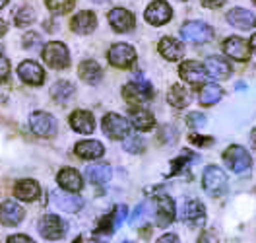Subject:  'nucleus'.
<instances>
[{"label":"nucleus","instance_id":"42","mask_svg":"<svg viewBox=\"0 0 256 243\" xmlns=\"http://www.w3.org/2000/svg\"><path fill=\"white\" fill-rule=\"evenodd\" d=\"M148 210H150V204L148 202H144V204H140L138 208H136V212H134V216H132V224H136L140 218H146V214H148Z\"/></svg>","mask_w":256,"mask_h":243},{"label":"nucleus","instance_id":"49","mask_svg":"<svg viewBox=\"0 0 256 243\" xmlns=\"http://www.w3.org/2000/svg\"><path fill=\"white\" fill-rule=\"evenodd\" d=\"M6 32H8V24H6L4 20H0V37H2Z\"/></svg>","mask_w":256,"mask_h":243},{"label":"nucleus","instance_id":"32","mask_svg":"<svg viewBox=\"0 0 256 243\" xmlns=\"http://www.w3.org/2000/svg\"><path fill=\"white\" fill-rule=\"evenodd\" d=\"M74 92H76V90H74V86H72L70 82L60 80L50 88V97H52L56 103L64 105V103H68V101L74 97Z\"/></svg>","mask_w":256,"mask_h":243},{"label":"nucleus","instance_id":"15","mask_svg":"<svg viewBox=\"0 0 256 243\" xmlns=\"http://www.w3.org/2000/svg\"><path fill=\"white\" fill-rule=\"evenodd\" d=\"M50 200H52V204L56 208H60L62 212H70V214L82 210V206H84V200H82L80 196H76L74 193H68L64 189L52 191L50 193Z\"/></svg>","mask_w":256,"mask_h":243},{"label":"nucleus","instance_id":"8","mask_svg":"<svg viewBox=\"0 0 256 243\" xmlns=\"http://www.w3.org/2000/svg\"><path fill=\"white\" fill-rule=\"evenodd\" d=\"M30 125L32 130L37 136H43V138H50L56 134L58 125H56V119L52 115L45 113V111H35L30 119Z\"/></svg>","mask_w":256,"mask_h":243},{"label":"nucleus","instance_id":"6","mask_svg":"<svg viewBox=\"0 0 256 243\" xmlns=\"http://www.w3.org/2000/svg\"><path fill=\"white\" fill-rule=\"evenodd\" d=\"M39 233L48 239V241H58L62 239L64 233H66V222H64L60 216H54V214H45L41 220H39Z\"/></svg>","mask_w":256,"mask_h":243},{"label":"nucleus","instance_id":"31","mask_svg":"<svg viewBox=\"0 0 256 243\" xmlns=\"http://www.w3.org/2000/svg\"><path fill=\"white\" fill-rule=\"evenodd\" d=\"M222 97H224V90H222L218 84H204L202 90H200L198 101H200L204 107H210V105H216Z\"/></svg>","mask_w":256,"mask_h":243},{"label":"nucleus","instance_id":"41","mask_svg":"<svg viewBox=\"0 0 256 243\" xmlns=\"http://www.w3.org/2000/svg\"><path fill=\"white\" fill-rule=\"evenodd\" d=\"M188 140H190L192 144L202 146V148L214 144V138H212V136H202V134H190V136H188Z\"/></svg>","mask_w":256,"mask_h":243},{"label":"nucleus","instance_id":"11","mask_svg":"<svg viewBox=\"0 0 256 243\" xmlns=\"http://www.w3.org/2000/svg\"><path fill=\"white\" fill-rule=\"evenodd\" d=\"M224 51L225 55L233 61H239V63H246L250 59V43H246L242 37L237 35H231L224 41Z\"/></svg>","mask_w":256,"mask_h":243},{"label":"nucleus","instance_id":"30","mask_svg":"<svg viewBox=\"0 0 256 243\" xmlns=\"http://www.w3.org/2000/svg\"><path fill=\"white\" fill-rule=\"evenodd\" d=\"M167 101L175 107V109H184L190 103V94L186 92V88H182L180 84H173L167 92Z\"/></svg>","mask_w":256,"mask_h":243},{"label":"nucleus","instance_id":"43","mask_svg":"<svg viewBox=\"0 0 256 243\" xmlns=\"http://www.w3.org/2000/svg\"><path fill=\"white\" fill-rule=\"evenodd\" d=\"M6 243H35V241H33L30 235H26V233H14V235L8 237Z\"/></svg>","mask_w":256,"mask_h":243},{"label":"nucleus","instance_id":"29","mask_svg":"<svg viewBox=\"0 0 256 243\" xmlns=\"http://www.w3.org/2000/svg\"><path fill=\"white\" fill-rule=\"evenodd\" d=\"M130 123L138 130H152L156 127V117L152 115V111L138 107V109H130Z\"/></svg>","mask_w":256,"mask_h":243},{"label":"nucleus","instance_id":"7","mask_svg":"<svg viewBox=\"0 0 256 243\" xmlns=\"http://www.w3.org/2000/svg\"><path fill=\"white\" fill-rule=\"evenodd\" d=\"M103 132L112 138V140H120V138H126L130 134V123H128L124 117L116 113H109L103 117Z\"/></svg>","mask_w":256,"mask_h":243},{"label":"nucleus","instance_id":"28","mask_svg":"<svg viewBox=\"0 0 256 243\" xmlns=\"http://www.w3.org/2000/svg\"><path fill=\"white\" fill-rule=\"evenodd\" d=\"M78 74H80V78L86 84H90V86H96L99 82L103 80V70H101V66L97 65L96 61H84L78 68Z\"/></svg>","mask_w":256,"mask_h":243},{"label":"nucleus","instance_id":"12","mask_svg":"<svg viewBox=\"0 0 256 243\" xmlns=\"http://www.w3.org/2000/svg\"><path fill=\"white\" fill-rule=\"evenodd\" d=\"M180 218L184 220V224H186V226L202 227L204 226V222H206V206H204L200 200L190 198V200H186V202H184Z\"/></svg>","mask_w":256,"mask_h":243},{"label":"nucleus","instance_id":"27","mask_svg":"<svg viewBox=\"0 0 256 243\" xmlns=\"http://www.w3.org/2000/svg\"><path fill=\"white\" fill-rule=\"evenodd\" d=\"M103 152H105V148L97 140H82L76 144V156L80 160H97L103 156Z\"/></svg>","mask_w":256,"mask_h":243},{"label":"nucleus","instance_id":"22","mask_svg":"<svg viewBox=\"0 0 256 243\" xmlns=\"http://www.w3.org/2000/svg\"><path fill=\"white\" fill-rule=\"evenodd\" d=\"M70 127L80 134H92L96 130V119L90 111L78 109L70 115Z\"/></svg>","mask_w":256,"mask_h":243},{"label":"nucleus","instance_id":"36","mask_svg":"<svg viewBox=\"0 0 256 243\" xmlns=\"http://www.w3.org/2000/svg\"><path fill=\"white\" fill-rule=\"evenodd\" d=\"M116 227H114V212L111 214H105L99 224H97V233H112Z\"/></svg>","mask_w":256,"mask_h":243},{"label":"nucleus","instance_id":"13","mask_svg":"<svg viewBox=\"0 0 256 243\" xmlns=\"http://www.w3.org/2000/svg\"><path fill=\"white\" fill-rule=\"evenodd\" d=\"M173 18V10L165 0H154L146 8V22L152 26H165Z\"/></svg>","mask_w":256,"mask_h":243},{"label":"nucleus","instance_id":"37","mask_svg":"<svg viewBox=\"0 0 256 243\" xmlns=\"http://www.w3.org/2000/svg\"><path fill=\"white\" fill-rule=\"evenodd\" d=\"M192 160H196V156H192V152H188V150L180 152V156L173 162V171H171V175L178 173V171H180V169H182L188 162H192Z\"/></svg>","mask_w":256,"mask_h":243},{"label":"nucleus","instance_id":"46","mask_svg":"<svg viewBox=\"0 0 256 243\" xmlns=\"http://www.w3.org/2000/svg\"><path fill=\"white\" fill-rule=\"evenodd\" d=\"M202 2V6H206V8H212V10H216V8H222L225 4V0H200Z\"/></svg>","mask_w":256,"mask_h":243},{"label":"nucleus","instance_id":"21","mask_svg":"<svg viewBox=\"0 0 256 243\" xmlns=\"http://www.w3.org/2000/svg\"><path fill=\"white\" fill-rule=\"evenodd\" d=\"M70 28H72L76 33H82V35H90V33H94L97 28L96 14L90 12V10H82L80 14H76V16L72 18Z\"/></svg>","mask_w":256,"mask_h":243},{"label":"nucleus","instance_id":"2","mask_svg":"<svg viewBox=\"0 0 256 243\" xmlns=\"http://www.w3.org/2000/svg\"><path fill=\"white\" fill-rule=\"evenodd\" d=\"M227 175L222 167L218 165H208L204 169V175H202V187L210 196H222L227 193Z\"/></svg>","mask_w":256,"mask_h":243},{"label":"nucleus","instance_id":"34","mask_svg":"<svg viewBox=\"0 0 256 243\" xmlns=\"http://www.w3.org/2000/svg\"><path fill=\"white\" fill-rule=\"evenodd\" d=\"M45 4L52 14H68L74 8L76 0H45Z\"/></svg>","mask_w":256,"mask_h":243},{"label":"nucleus","instance_id":"4","mask_svg":"<svg viewBox=\"0 0 256 243\" xmlns=\"http://www.w3.org/2000/svg\"><path fill=\"white\" fill-rule=\"evenodd\" d=\"M180 35L184 41L194 43V45H202V43H208L214 39V30L210 28L206 22H198V20H192L186 22L182 28H180Z\"/></svg>","mask_w":256,"mask_h":243},{"label":"nucleus","instance_id":"35","mask_svg":"<svg viewBox=\"0 0 256 243\" xmlns=\"http://www.w3.org/2000/svg\"><path fill=\"white\" fill-rule=\"evenodd\" d=\"M124 150H126L128 154H140L144 150V140L140 136H130L128 134L126 138H124Z\"/></svg>","mask_w":256,"mask_h":243},{"label":"nucleus","instance_id":"1","mask_svg":"<svg viewBox=\"0 0 256 243\" xmlns=\"http://www.w3.org/2000/svg\"><path fill=\"white\" fill-rule=\"evenodd\" d=\"M224 162H225V165H227L233 173H237V175L248 173V169L252 167V158H250V154L239 144L229 146V148L225 150Z\"/></svg>","mask_w":256,"mask_h":243},{"label":"nucleus","instance_id":"47","mask_svg":"<svg viewBox=\"0 0 256 243\" xmlns=\"http://www.w3.org/2000/svg\"><path fill=\"white\" fill-rule=\"evenodd\" d=\"M158 243H180L178 241V237H176L175 233H165V235H161Z\"/></svg>","mask_w":256,"mask_h":243},{"label":"nucleus","instance_id":"14","mask_svg":"<svg viewBox=\"0 0 256 243\" xmlns=\"http://www.w3.org/2000/svg\"><path fill=\"white\" fill-rule=\"evenodd\" d=\"M175 220V200L167 194H160L156 198V222L160 227H167Z\"/></svg>","mask_w":256,"mask_h":243},{"label":"nucleus","instance_id":"26","mask_svg":"<svg viewBox=\"0 0 256 243\" xmlns=\"http://www.w3.org/2000/svg\"><path fill=\"white\" fill-rule=\"evenodd\" d=\"M39 183L33 181V179H22L18 181L16 187H14V194L20 200H26V202H33L37 196H39Z\"/></svg>","mask_w":256,"mask_h":243},{"label":"nucleus","instance_id":"24","mask_svg":"<svg viewBox=\"0 0 256 243\" xmlns=\"http://www.w3.org/2000/svg\"><path fill=\"white\" fill-rule=\"evenodd\" d=\"M206 70H208V76L210 78H214V80H225V78H229V74H231V65L222 59V57H208V61H206Z\"/></svg>","mask_w":256,"mask_h":243},{"label":"nucleus","instance_id":"45","mask_svg":"<svg viewBox=\"0 0 256 243\" xmlns=\"http://www.w3.org/2000/svg\"><path fill=\"white\" fill-rule=\"evenodd\" d=\"M198 243H218V237L214 231H202V235L198 237Z\"/></svg>","mask_w":256,"mask_h":243},{"label":"nucleus","instance_id":"38","mask_svg":"<svg viewBox=\"0 0 256 243\" xmlns=\"http://www.w3.org/2000/svg\"><path fill=\"white\" fill-rule=\"evenodd\" d=\"M186 125L190 129H202L206 125V115L198 113V111H192V113L186 115Z\"/></svg>","mask_w":256,"mask_h":243},{"label":"nucleus","instance_id":"50","mask_svg":"<svg viewBox=\"0 0 256 243\" xmlns=\"http://www.w3.org/2000/svg\"><path fill=\"white\" fill-rule=\"evenodd\" d=\"M250 51H252V53L256 55V33L252 35V37H250Z\"/></svg>","mask_w":256,"mask_h":243},{"label":"nucleus","instance_id":"40","mask_svg":"<svg viewBox=\"0 0 256 243\" xmlns=\"http://www.w3.org/2000/svg\"><path fill=\"white\" fill-rule=\"evenodd\" d=\"M126 218H128V208L124 204H118L116 210H114V227L122 226V222H124Z\"/></svg>","mask_w":256,"mask_h":243},{"label":"nucleus","instance_id":"33","mask_svg":"<svg viewBox=\"0 0 256 243\" xmlns=\"http://www.w3.org/2000/svg\"><path fill=\"white\" fill-rule=\"evenodd\" d=\"M35 22V10L32 6H22L20 10H16L14 14V24L18 28H28Z\"/></svg>","mask_w":256,"mask_h":243},{"label":"nucleus","instance_id":"19","mask_svg":"<svg viewBox=\"0 0 256 243\" xmlns=\"http://www.w3.org/2000/svg\"><path fill=\"white\" fill-rule=\"evenodd\" d=\"M56 181L60 185V189L68 191V193H78L82 187H84V179H82L80 171L74 169V167H64L58 171Z\"/></svg>","mask_w":256,"mask_h":243},{"label":"nucleus","instance_id":"10","mask_svg":"<svg viewBox=\"0 0 256 243\" xmlns=\"http://www.w3.org/2000/svg\"><path fill=\"white\" fill-rule=\"evenodd\" d=\"M178 74H180L182 80L186 84H190V86H202L206 82V78H210L206 66L202 63H198V61H184L182 65L178 66Z\"/></svg>","mask_w":256,"mask_h":243},{"label":"nucleus","instance_id":"53","mask_svg":"<svg viewBox=\"0 0 256 243\" xmlns=\"http://www.w3.org/2000/svg\"><path fill=\"white\" fill-rule=\"evenodd\" d=\"M4 57V49H2V45H0V59Z\"/></svg>","mask_w":256,"mask_h":243},{"label":"nucleus","instance_id":"52","mask_svg":"<svg viewBox=\"0 0 256 243\" xmlns=\"http://www.w3.org/2000/svg\"><path fill=\"white\" fill-rule=\"evenodd\" d=\"M92 2H97V4H105L107 0H92Z\"/></svg>","mask_w":256,"mask_h":243},{"label":"nucleus","instance_id":"17","mask_svg":"<svg viewBox=\"0 0 256 243\" xmlns=\"http://www.w3.org/2000/svg\"><path fill=\"white\" fill-rule=\"evenodd\" d=\"M24 216H26V210L16 200H4L0 204V224H4V226H18L24 220Z\"/></svg>","mask_w":256,"mask_h":243},{"label":"nucleus","instance_id":"25","mask_svg":"<svg viewBox=\"0 0 256 243\" xmlns=\"http://www.w3.org/2000/svg\"><path fill=\"white\" fill-rule=\"evenodd\" d=\"M86 177L94 185H105L112 177V169L109 163H92L86 167Z\"/></svg>","mask_w":256,"mask_h":243},{"label":"nucleus","instance_id":"5","mask_svg":"<svg viewBox=\"0 0 256 243\" xmlns=\"http://www.w3.org/2000/svg\"><path fill=\"white\" fill-rule=\"evenodd\" d=\"M43 61L54 70H62L70 65V53L68 47L60 41H50L43 49Z\"/></svg>","mask_w":256,"mask_h":243},{"label":"nucleus","instance_id":"20","mask_svg":"<svg viewBox=\"0 0 256 243\" xmlns=\"http://www.w3.org/2000/svg\"><path fill=\"white\" fill-rule=\"evenodd\" d=\"M227 22H229L233 28L244 30V32L256 28V16L250 10H244V8H233V10H229Z\"/></svg>","mask_w":256,"mask_h":243},{"label":"nucleus","instance_id":"48","mask_svg":"<svg viewBox=\"0 0 256 243\" xmlns=\"http://www.w3.org/2000/svg\"><path fill=\"white\" fill-rule=\"evenodd\" d=\"M72 243H105V241H101L99 237H88V235H80L78 239H74Z\"/></svg>","mask_w":256,"mask_h":243},{"label":"nucleus","instance_id":"18","mask_svg":"<svg viewBox=\"0 0 256 243\" xmlns=\"http://www.w3.org/2000/svg\"><path fill=\"white\" fill-rule=\"evenodd\" d=\"M109 24L114 32L118 33H126L132 32L134 26H136V20H134V14L128 12L124 8H114L109 12Z\"/></svg>","mask_w":256,"mask_h":243},{"label":"nucleus","instance_id":"16","mask_svg":"<svg viewBox=\"0 0 256 243\" xmlns=\"http://www.w3.org/2000/svg\"><path fill=\"white\" fill-rule=\"evenodd\" d=\"M18 76L30 86H41L45 82V70L35 61H24L18 66Z\"/></svg>","mask_w":256,"mask_h":243},{"label":"nucleus","instance_id":"23","mask_svg":"<svg viewBox=\"0 0 256 243\" xmlns=\"http://www.w3.org/2000/svg\"><path fill=\"white\" fill-rule=\"evenodd\" d=\"M160 53L165 61L176 63L184 55V45L180 41H176L175 37H163L160 41Z\"/></svg>","mask_w":256,"mask_h":243},{"label":"nucleus","instance_id":"39","mask_svg":"<svg viewBox=\"0 0 256 243\" xmlns=\"http://www.w3.org/2000/svg\"><path fill=\"white\" fill-rule=\"evenodd\" d=\"M22 43H24V47L26 49L39 47V45H41V35H39V33H35V32H28L26 35H24Z\"/></svg>","mask_w":256,"mask_h":243},{"label":"nucleus","instance_id":"54","mask_svg":"<svg viewBox=\"0 0 256 243\" xmlns=\"http://www.w3.org/2000/svg\"><path fill=\"white\" fill-rule=\"evenodd\" d=\"M124 243H132V241H124Z\"/></svg>","mask_w":256,"mask_h":243},{"label":"nucleus","instance_id":"51","mask_svg":"<svg viewBox=\"0 0 256 243\" xmlns=\"http://www.w3.org/2000/svg\"><path fill=\"white\" fill-rule=\"evenodd\" d=\"M6 4H8V0H0V8H4Z\"/></svg>","mask_w":256,"mask_h":243},{"label":"nucleus","instance_id":"9","mask_svg":"<svg viewBox=\"0 0 256 243\" xmlns=\"http://www.w3.org/2000/svg\"><path fill=\"white\" fill-rule=\"evenodd\" d=\"M107 59L116 68H128V66L134 65V61H136V51L128 43H114L109 49V53H107Z\"/></svg>","mask_w":256,"mask_h":243},{"label":"nucleus","instance_id":"3","mask_svg":"<svg viewBox=\"0 0 256 243\" xmlns=\"http://www.w3.org/2000/svg\"><path fill=\"white\" fill-rule=\"evenodd\" d=\"M122 96L130 105H142L154 97V88L146 78L138 76L134 82H130L122 88Z\"/></svg>","mask_w":256,"mask_h":243},{"label":"nucleus","instance_id":"55","mask_svg":"<svg viewBox=\"0 0 256 243\" xmlns=\"http://www.w3.org/2000/svg\"><path fill=\"white\" fill-rule=\"evenodd\" d=\"M252 2H254V4H256V0H252Z\"/></svg>","mask_w":256,"mask_h":243},{"label":"nucleus","instance_id":"44","mask_svg":"<svg viewBox=\"0 0 256 243\" xmlns=\"http://www.w3.org/2000/svg\"><path fill=\"white\" fill-rule=\"evenodd\" d=\"M10 74V63L6 61V57L0 59V82H4Z\"/></svg>","mask_w":256,"mask_h":243}]
</instances>
